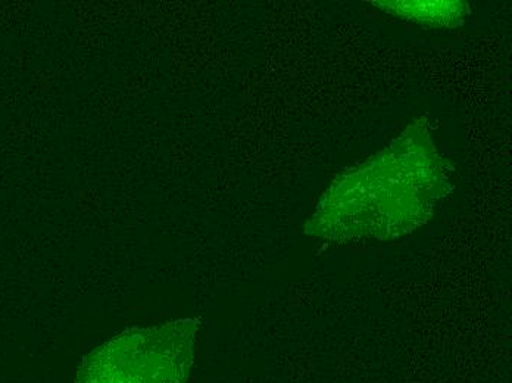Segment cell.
I'll return each instance as SVG.
<instances>
[{"label":"cell","instance_id":"6da1fadb","mask_svg":"<svg viewBox=\"0 0 512 383\" xmlns=\"http://www.w3.org/2000/svg\"><path fill=\"white\" fill-rule=\"evenodd\" d=\"M195 335L192 322L124 332L84 357L76 383H186Z\"/></svg>","mask_w":512,"mask_h":383},{"label":"cell","instance_id":"7a4b0ae2","mask_svg":"<svg viewBox=\"0 0 512 383\" xmlns=\"http://www.w3.org/2000/svg\"><path fill=\"white\" fill-rule=\"evenodd\" d=\"M384 2L382 5H387V11H396L402 17L411 18L417 21H433L436 24H451L458 23L464 17V3L461 2Z\"/></svg>","mask_w":512,"mask_h":383}]
</instances>
